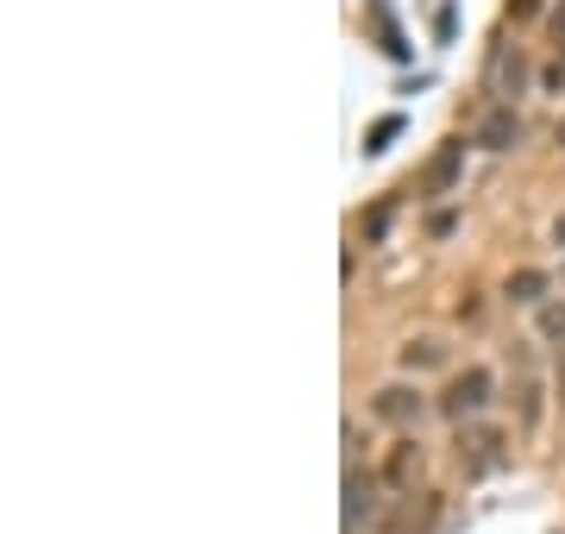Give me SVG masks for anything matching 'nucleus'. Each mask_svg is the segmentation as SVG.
<instances>
[{"instance_id":"nucleus-3","label":"nucleus","mask_w":565,"mask_h":534,"mask_svg":"<svg viewBox=\"0 0 565 534\" xmlns=\"http://www.w3.org/2000/svg\"><path fill=\"white\" fill-rule=\"evenodd\" d=\"M484 88L497 95V107H515V102H522V95H527V57H522V44H497V51H490Z\"/></svg>"},{"instance_id":"nucleus-6","label":"nucleus","mask_w":565,"mask_h":534,"mask_svg":"<svg viewBox=\"0 0 565 534\" xmlns=\"http://www.w3.org/2000/svg\"><path fill=\"white\" fill-rule=\"evenodd\" d=\"M377 484L384 478L364 472V466H345V534H359L371 515H377Z\"/></svg>"},{"instance_id":"nucleus-7","label":"nucleus","mask_w":565,"mask_h":534,"mask_svg":"<svg viewBox=\"0 0 565 534\" xmlns=\"http://www.w3.org/2000/svg\"><path fill=\"white\" fill-rule=\"evenodd\" d=\"M471 145H484V151H515V145H522V114H515V107H490L484 120H478V132H471Z\"/></svg>"},{"instance_id":"nucleus-16","label":"nucleus","mask_w":565,"mask_h":534,"mask_svg":"<svg viewBox=\"0 0 565 534\" xmlns=\"http://www.w3.org/2000/svg\"><path fill=\"white\" fill-rule=\"evenodd\" d=\"M534 13H541V0H509V20H515V25L534 20Z\"/></svg>"},{"instance_id":"nucleus-15","label":"nucleus","mask_w":565,"mask_h":534,"mask_svg":"<svg viewBox=\"0 0 565 534\" xmlns=\"http://www.w3.org/2000/svg\"><path fill=\"white\" fill-rule=\"evenodd\" d=\"M359 452H364V434L359 421H345V466H359Z\"/></svg>"},{"instance_id":"nucleus-5","label":"nucleus","mask_w":565,"mask_h":534,"mask_svg":"<svg viewBox=\"0 0 565 534\" xmlns=\"http://www.w3.org/2000/svg\"><path fill=\"white\" fill-rule=\"evenodd\" d=\"M503 447H509V440H503L497 428H478V421H465V428H459V466H465L471 478H478V472H497V466H503Z\"/></svg>"},{"instance_id":"nucleus-4","label":"nucleus","mask_w":565,"mask_h":534,"mask_svg":"<svg viewBox=\"0 0 565 534\" xmlns=\"http://www.w3.org/2000/svg\"><path fill=\"white\" fill-rule=\"evenodd\" d=\"M422 472H427V447L415 440V434H403V440H396V447L384 452V466H377V478H384V491H396V496H415Z\"/></svg>"},{"instance_id":"nucleus-9","label":"nucleus","mask_w":565,"mask_h":534,"mask_svg":"<svg viewBox=\"0 0 565 534\" xmlns=\"http://www.w3.org/2000/svg\"><path fill=\"white\" fill-rule=\"evenodd\" d=\"M396 365H403L408 377L440 371L446 365V340H440V333H415V340H403V346H396Z\"/></svg>"},{"instance_id":"nucleus-2","label":"nucleus","mask_w":565,"mask_h":534,"mask_svg":"<svg viewBox=\"0 0 565 534\" xmlns=\"http://www.w3.org/2000/svg\"><path fill=\"white\" fill-rule=\"evenodd\" d=\"M434 409V403H427L422 396V384H384V391L371 396V415H377V421H390V428H403V434H415L422 428V415Z\"/></svg>"},{"instance_id":"nucleus-8","label":"nucleus","mask_w":565,"mask_h":534,"mask_svg":"<svg viewBox=\"0 0 565 534\" xmlns=\"http://www.w3.org/2000/svg\"><path fill=\"white\" fill-rule=\"evenodd\" d=\"M459 170H465V145H459V139H446L440 151H434V164L422 170V195H427V202H434V195H452Z\"/></svg>"},{"instance_id":"nucleus-1","label":"nucleus","mask_w":565,"mask_h":534,"mask_svg":"<svg viewBox=\"0 0 565 534\" xmlns=\"http://www.w3.org/2000/svg\"><path fill=\"white\" fill-rule=\"evenodd\" d=\"M490 403H497V371L490 365H465V371H452V384H446V396L434 403V409L465 428V421H478Z\"/></svg>"},{"instance_id":"nucleus-11","label":"nucleus","mask_w":565,"mask_h":534,"mask_svg":"<svg viewBox=\"0 0 565 534\" xmlns=\"http://www.w3.org/2000/svg\"><path fill=\"white\" fill-rule=\"evenodd\" d=\"M503 302H522V309H546V270H509Z\"/></svg>"},{"instance_id":"nucleus-12","label":"nucleus","mask_w":565,"mask_h":534,"mask_svg":"<svg viewBox=\"0 0 565 534\" xmlns=\"http://www.w3.org/2000/svg\"><path fill=\"white\" fill-rule=\"evenodd\" d=\"M396 132H403V120H396V114H390V120H377V126H371V139H364V151H371V158H377V151H390V139H396Z\"/></svg>"},{"instance_id":"nucleus-14","label":"nucleus","mask_w":565,"mask_h":534,"mask_svg":"<svg viewBox=\"0 0 565 534\" xmlns=\"http://www.w3.org/2000/svg\"><path fill=\"white\" fill-rule=\"evenodd\" d=\"M546 32H553V44H559V57H565V0L546 7Z\"/></svg>"},{"instance_id":"nucleus-13","label":"nucleus","mask_w":565,"mask_h":534,"mask_svg":"<svg viewBox=\"0 0 565 534\" xmlns=\"http://www.w3.org/2000/svg\"><path fill=\"white\" fill-rule=\"evenodd\" d=\"M541 340H559L565 346V309H541Z\"/></svg>"},{"instance_id":"nucleus-17","label":"nucleus","mask_w":565,"mask_h":534,"mask_svg":"<svg viewBox=\"0 0 565 534\" xmlns=\"http://www.w3.org/2000/svg\"><path fill=\"white\" fill-rule=\"evenodd\" d=\"M553 246H565V214H559V221H553Z\"/></svg>"},{"instance_id":"nucleus-10","label":"nucleus","mask_w":565,"mask_h":534,"mask_svg":"<svg viewBox=\"0 0 565 534\" xmlns=\"http://www.w3.org/2000/svg\"><path fill=\"white\" fill-rule=\"evenodd\" d=\"M515 365H522V396H515V415H522V428H541V415H546V403H541V371H534V352H515Z\"/></svg>"},{"instance_id":"nucleus-18","label":"nucleus","mask_w":565,"mask_h":534,"mask_svg":"<svg viewBox=\"0 0 565 534\" xmlns=\"http://www.w3.org/2000/svg\"><path fill=\"white\" fill-rule=\"evenodd\" d=\"M559 145H565V120H559Z\"/></svg>"}]
</instances>
